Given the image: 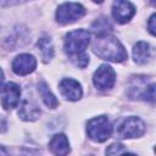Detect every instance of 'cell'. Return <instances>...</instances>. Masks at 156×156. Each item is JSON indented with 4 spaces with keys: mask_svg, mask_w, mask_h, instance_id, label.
<instances>
[{
    "mask_svg": "<svg viewBox=\"0 0 156 156\" xmlns=\"http://www.w3.org/2000/svg\"><path fill=\"white\" fill-rule=\"evenodd\" d=\"M0 156H10L7 150L4 147V146H0Z\"/></svg>",
    "mask_w": 156,
    "mask_h": 156,
    "instance_id": "cell-20",
    "label": "cell"
},
{
    "mask_svg": "<svg viewBox=\"0 0 156 156\" xmlns=\"http://www.w3.org/2000/svg\"><path fill=\"white\" fill-rule=\"evenodd\" d=\"M93 51L102 60L112 62H123L127 58V51L121 41L112 35L96 37L93 44Z\"/></svg>",
    "mask_w": 156,
    "mask_h": 156,
    "instance_id": "cell-1",
    "label": "cell"
},
{
    "mask_svg": "<svg viewBox=\"0 0 156 156\" xmlns=\"http://www.w3.org/2000/svg\"><path fill=\"white\" fill-rule=\"evenodd\" d=\"M151 57V49L146 41H138L133 48V58L134 62L139 65L146 63Z\"/></svg>",
    "mask_w": 156,
    "mask_h": 156,
    "instance_id": "cell-13",
    "label": "cell"
},
{
    "mask_svg": "<svg viewBox=\"0 0 156 156\" xmlns=\"http://www.w3.org/2000/svg\"><path fill=\"white\" fill-rule=\"evenodd\" d=\"M71 61L74 63V66L80 67V68H84L89 63V56L85 52H82V54L71 56Z\"/></svg>",
    "mask_w": 156,
    "mask_h": 156,
    "instance_id": "cell-17",
    "label": "cell"
},
{
    "mask_svg": "<svg viewBox=\"0 0 156 156\" xmlns=\"http://www.w3.org/2000/svg\"><path fill=\"white\" fill-rule=\"evenodd\" d=\"M49 147L55 156H67L69 152V143L65 134H56L49 143Z\"/></svg>",
    "mask_w": 156,
    "mask_h": 156,
    "instance_id": "cell-12",
    "label": "cell"
},
{
    "mask_svg": "<svg viewBox=\"0 0 156 156\" xmlns=\"http://www.w3.org/2000/svg\"><path fill=\"white\" fill-rule=\"evenodd\" d=\"M21 98V89L20 87L13 83L9 82L0 89V101L5 110H12L20 104Z\"/></svg>",
    "mask_w": 156,
    "mask_h": 156,
    "instance_id": "cell-7",
    "label": "cell"
},
{
    "mask_svg": "<svg viewBox=\"0 0 156 156\" xmlns=\"http://www.w3.org/2000/svg\"><path fill=\"white\" fill-rule=\"evenodd\" d=\"M38 91H39V94H40V96H41L44 104H45L48 107H50V108L57 107L58 101H57V99L55 98V95L50 91V89H49V87H48V84H46L45 82H40V83L38 84Z\"/></svg>",
    "mask_w": 156,
    "mask_h": 156,
    "instance_id": "cell-15",
    "label": "cell"
},
{
    "mask_svg": "<svg viewBox=\"0 0 156 156\" xmlns=\"http://www.w3.org/2000/svg\"><path fill=\"white\" fill-rule=\"evenodd\" d=\"M122 156H136V155H134V154H123Z\"/></svg>",
    "mask_w": 156,
    "mask_h": 156,
    "instance_id": "cell-22",
    "label": "cell"
},
{
    "mask_svg": "<svg viewBox=\"0 0 156 156\" xmlns=\"http://www.w3.org/2000/svg\"><path fill=\"white\" fill-rule=\"evenodd\" d=\"M18 116L23 121H35L40 116V108L34 101L24 99L20 105Z\"/></svg>",
    "mask_w": 156,
    "mask_h": 156,
    "instance_id": "cell-11",
    "label": "cell"
},
{
    "mask_svg": "<svg viewBox=\"0 0 156 156\" xmlns=\"http://www.w3.org/2000/svg\"><path fill=\"white\" fill-rule=\"evenodd\" d=\"M145 132V124L144 122L135 116L127 117L121 122L117 129V134L119 138L123 139H130V138H139Z\"/></svg>",
    "mask_w": 156,
    "mask_h": 156,
    "instance_id": "cell-5",
    "label": "cell"
},
{
    "mask_svg": "<svg viewBox=\"0 0 156 156\" xmlns=\"http://www.w3.org/2000/svg\"><path fill=\"white\" fill-rule=\"evenodd\" d=\"M116 80V73L108 65H101L94 73L93 83L99 90H108L113 87Z\"/></svg>",
    "mask_w": 156,
    "mask_h": 156,
    "instance_id": "cell-6",
    "label": "cell"
},
{
    "mask_svg": "<svg viewBox=\"0 0 156 156\" xmlns=\"http://www.w3.org/2000/svg\"><path fill=\"white\" fill-rule=\"evenodd\" d=\"M60 91L61 94L69 101H77L82 98L83 90L80 83L72 78H65L60 82Z\"/></svg>",
    "mask_w": 156,
    "mask_h": 156,
    "instance_id": "cell-10",
    "label": "cell"
},
{
    "mask_svg": "<svg viewBox=\"0 0 156 156\" xmlns=\"http://www.w3.org/2000/svg\"><path fill=\"white\" fill-rule=\"evenodd\" d=\"M156 18V15L155 13H152L151 15V17H150V20H149V23H147V29H149V32L152 34V35H155V29H156V26H155V20Z\"/></svg>",
    "mask_w": 156,
    "mask_h": 156,
    "instance_id": "cell-19",
    "label": "cell"
},
{
    "mask_svg": "<svg viewBox=\"0 0 156 156\" xmlns=\"http://www.w3.org/2000/svg\"><path fill=\"white\" fill-rule=\"evenodd\" d=\"M91 30L94 32V34L96 37H104V35H110L111 30H112V26L108 22L107 18L101 17L99 20H96L93 24H91Z\"/></svg>",
    "mask_w": 156,
    "mask_h": 156,
    "instance_id": "cell-16",
    "label": "cell"
},
{
    "mask_svg": "<svg viewBox=\"0 0 156 156\" xmlns=\"http://www.w3.org/2000/svg\"><path fill=\"white\" fill-rule=\"evenodd\" d=\"M37 67V60L30 54H21L16 56L12 62V69L18 76H26L32 73Z\"/></svg>",
    "mask_w": 156,
    "mask_h": 156,
    "instance_id": "cell-9",
    "label": "cell"
},
{
    "mask_svg": "<svg viewBox=\"0 0 156 156\" xmlns=\"http://www.w3.org/2000/svg\"><path fill=\"white\" fill-rule=\"evenodd\" d=\"M124 150L126 147L122 144H111L106 149V156H119Z\"/></svg>",
    "mask_w": 156,
    "mask_h": 156,
    "instance_id": "cell-18",
    "label": "cell"
},
{
    "mask_svg": "<svg viewBox=\"0 0 156 156\" xmlns=\"http://www.w3.org/2000/svg\"><path fill=\"white\" fill-rule=\"evenodd\" d=\"M2 80H4V72H2V69L0 68V85H1Z\"/></svg>",
    "mask_w": 156,
    "mask_h": 156,
    "instance_id": "cell-21",
    "label": "cell"
},
{
    "mask_svg": "<svg viewBox=\"0 0 156 156\" xmlns=\"http://www.w3.org/2000/svg\"><path fill=\"white\" fill-rule=\"evenodd\" d=\"M135 15V7L129 1H115L112 5V16L118 23H127Z\"/></svg>",
    "mask_w": 156,
    "mask_h": 156,
    "instance_id": "cell-8",
    "label": "cell"
},
{
    "mask_svg": "<svg viewBox=\"0 0 156 156\" xmlns=\"http://www.w3.org/2000/svg\"><path fill=\"white\" fill-rule=\"evenodd\" d=\"M87 133L91 140L102 143L107 140L112 134L111 122L106 116L94 117L87 123Z\"/></svg>",
    "mask_w": 156,
    "mask_h": 156,
    "instance_id": "cell-3",
    "label": "cell"
},
{
    "mask_svg": "<svg viewBox=\"0 0 156 156\" xmlns=\"http://www.w3.org/2000/svg\"><path fill=\"white\" fill-rule=\"evenodd\" d=\"M85 15V9L78 2H63L57 7L56 20L62 24L73 23Z\"/></svg>",
    "mask_w": 156,
    "mask_h": 156,
    "instance_id": "cell-4",
    "label": "cell"
},
{
    "mask_svg": "<svg viewBox=\"0 0 156 156\" xmlns=\"http://www.w3.org/2000/svg\"><path fill=\"white\" fill-rule=\"evenodd\" d=\"M37 48L40 51V55H41V58L44 62H49L52 58L54 46H52L51 39L49 37H41L37 43Z\"/></svg>",
    "mask_w": 156,
    "mask_h": 156,
    "instance_id": "cell-14",
    "label": "cell"
},
{
    "mask_svg": "<svg viewBox=\"0 0 156 156\" xmlns=\"http://www.w3.org/2000/svg\"><path fill=\"white\" fill-rule=\"evenodd\" d=\"M90 43V33L85 29H76L67 33L65 39V51L69 55H78L84 52Z\"/></svg>",
    "mask_w": 156,
    "mask_h": 156,
    "instance_id": "cell-2",
    "label": "cell"
}]
</instances>
